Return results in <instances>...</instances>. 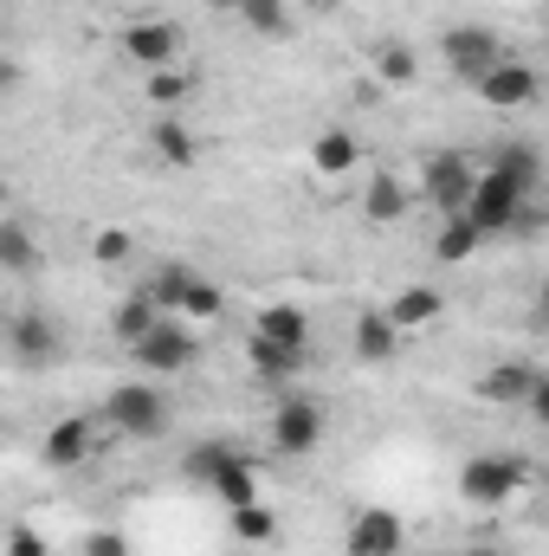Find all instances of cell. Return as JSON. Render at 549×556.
I'll list each match as a JSON object with an SVG mask.
<instances>
[{"label": "cell", "mask_w": 549, "mask_h": 556, "mask_svg": "<svg viewBox=\"0 0 549 556\" xmlns=\"http://www.w3.org/2000/svg\"><path fill=\"white\" fill-rule=\"evenodd\" d=\"M531 201H537V194H524V188H511L505 175H491V168H485V175L472 181L465 220L478 227V240H498V233H511V227H518V214H524Z\"/></svg>", "instance_id": "obj_5"}, {"label": "cell", "mask_w": 549, "mask_h": 556, "mask_svg": "<svg viewBox=\"0 0 549 556\" xmlns=\"http://www.w3.org/2000/svg\"><path fill=\"white\" fill-rule=\"evenodd\" d=\"M439 59H446V72H452L459 85H478V78L505 59V39H498L491 26H446V33H439Z\"/></svg>", "instance_id": "obj_6"}, {"label": "cell", "mask_w": 549, "mask_h": 556, "mask_svg": "<svg viewBox=\"0 0 549 556\" xmlns=\"http://www.w3.org/2000/svg\"><path fill=\"white\" fill-rule=\"evenodd\" d=\"M375 78H382V85H413V78H420L413 46H401V39H382V46H375Z\"/></svg>", "instance_id": "obj_30"}, {"label": "cell", "mask_w": 549, "mask_h": 556, "mask_svg": "<svg viewBox=\"0 0 549 556\" xmlns=\"http://www.w3.org/2000/svg\"><path fill=\"white\" fill-rule=\"evenodd\" d=\"M537 382H544V369H531V363H498V369H485V376L472 382V395H478V402H498V408H518V402L537 395Z\"/></svg>", "instance_id": "obj_13"}, {"label": "cell", "mask_w": 549, "mask_h": 556, "mask_svg": "<svg viewBox=\"0 0 549 556\" xmlns=\"http://www.w3.org/2000/svg\"><path fill=\"white\" fill-rule=\"evenodd\" d=\"M472 91H478L491 111H524V104H537V65L505 52V59H498V65H491V72H485Z\"/></svg>", "instance_id": "obj_9"}, {"label": "cell", "mask_w": 549, "mask_h": 556, "mask_svg": "<svg viewBox=\"0 0 549 556\" xmlns=\"http://www.w3.org/2000/svg\"><path fill=\"white\" fill-rule=\"evenodd\" d=\"M478 247H485V240H478V227H472L465 214H446V227L433 233V253H439L446 266H459V260H472Z\"/></svg>", "instance_id": "obj_25"}, {"label": "cell", "mask_w": 549, "mask_h": 556, "mask_svg": "<svg viewBox=\"0 0 549 556\" xmlns=\"http://www.w3.org/2000/svg\"><path fill=\"white\" fill-rule=\"evenodd\" d=\"M524 485H531V459H524V453H478V459L459 466V498L478 505V511L511 505Z\"/></svg>", "instance_id": "obj_1"}, {"label": "cell", "mask_w": 549, "mask_h": 556, "mask_svg": "<svg viewBox=\"0 0 549 556\" xmlns=\"http://www.w3.org/2000/svg\"><path fill=\"white\" fill-rule=\"evenodd\" d=\"M362 214H369V227H395V220L408 214L401 181H395V175H369V188H362Z\"/></svg>", "instance_id": "obj_23"}, {"label": "cell", "mask_w": 549, "mask_h": 556, "mask_svg": "<svg viewBox=\"0 0 549 556\" xmlns=\"http://www.w3.org/2000/svg\"><path fill=\"white\" fill-rule=\"evenodd\" d=\"M149 149H155V162H162V168H181V175L201 162V137H194V130H188V117H175V111H162V117L149 124Z\"/></svg>", "instance_id": "obj_14"}, {"label": "cell", "mask_w": 549, "mask_h": 556, "mask_svg": "<svg viewBox=\"0 0 549 556\" xmlns=\"http://www.w3.org/2000/svg\"><path fill=\"white\" fill-rule=\"evenodd\" d=\"M233 20H240L246 33H259V39H291V33H297L291 0H240V7H233Z\"/></svg>", "instance_id": "obj_21"}, {"label": "cell", "mask_w": 549, "mask_h": 556, "mask_svg": "<svg viewBox=\"0 0 549 556\" xmlns=\"http://www.w3.org/2000/svg\"><path fill=\"white\" fill-rule=\"evenodd\" d=\"M149 298L162 304V317H181V324H214L220 317V285L207 273H194V266H162V273L149 278Z\"/></svg>", "instance_id": "obj_3"}, {"label": "cell", "mask_w": 549, "mask_h": 556, "mask_svg": "<svg viewBox=\"0 0 549 556\" xmlns=\"http://www.w3.org/2000/svg\"><path fill=\"white\" fill-rule=\"evenodd\" d=\"M7 556H52V544H46V531L13 525V531H7Z\"/></svg>", "instance_id": "obj_33"}, {"label": "cell", "mask_w": 549, "mask_h": 556, "mask_svg": "<svg viewBox=\"0 0 549 556\" xmlns=\"http://www.w3.org/2000/svg\"><path fill=\"white\" fill-rule=\"evenodd\" d=\"M59 356H65V337H59V324H52V317H33V311H26V317L13 324V363L52 369Z\"/></svg>", "instance_id": "obj_15"}, {"label": "cell", "mask_w": 549, "mask_h": 556, "mask_svg": "<svg viewBox=\"0 0 549 556\" xmlns=\"http://www.w3.org/2000/svg\"><path fill=\"white\" fill-rule=\"evenodd\" d=\"M362 162V142H356V130H343V124H330L323 137L310 142V168L317 175H349Z\"/></svg>", "instance_id": "obj_20"}, {"label": "cell", "mask_w": 549, "mask_h": 556, "mask_svg": "<svg viewBox=\"0 0 549 556\" xmlns=\"http://www.w3.org/2000/svg\"><path fill=\"white\" fill-rule=\"evenodd\" d=\"M382 317L395 324V337H408V330H426V324H439V317H446V298H439L433 285H408Z\"/></svg>", "instance_id": "obj_19"}, {"label": "cell", "mask_w": 549, "mask_h": 556, "mask_svg": "<svg viewBox=\"0 0 549 556\" xmlns=\"http://www.w3.org/2000/svg\"><path fill=\"white\" fill-rule=\"evenodd\" d=\"M233 459H240V446H233L227 433H207V440H194V446L181 453V479L207 492V485H214V479H220V472H227Z\"/></svg>", "instance_id": "obj_18"}, {"label": "cell", "mask_w": 549, "mask_h": 556, "mask_svg": "<svg viewBox=\"0 0 549 556\" xmlns=\"http://www.w3.org/2000/svg\"><path fill=\"white\" fill-rule=\"evenodd\" d=\"M85 556H130L124 531H85Z\"/></svg>", "instance_id": "obj_34"}, {"label": "cell", "mask_w": 549, "mask_h": 556, "mask_svg": "<svg viewBox=\"0 0 549 556\" xmlns=\"http://www.w3.org/2000/svg\"><path fill=\"white\" fill-rule=\"evenodd\" d=\"M155 324H162V304L149 298V285H137V291L117 304V317H111V330H117V343H124V350H130L137 337H149Z\"/></svg>", "instance_id": "obj_22"}, {"label": "cell", "mask_w": 549, "mask_h": 556, "mask_svg": "<svg viewBox=\"0 0 549 556\" xmlns=\"http://www.w3.org/2000/svg\"><path fill=\"white\" fill-rule=\"evenodd\" d=\"M272 446L278 453H317L323 446V408L310 395H284L272 415Z\"/></svg>", "instance_id": "obj_11"}, {"label": "cell", "mask_w": 549, "mask_h": 556, "mask_svg": "<svg viewBox=\"0 0 549 556\" xmlns=\"http://www.w3.org/2000/svg\"><path fill=\"white\" fill-rule=\"evenodd\" d=\"M194 356H201V337H194V324H181V317H162L149 337L130 343V363H137L142 376H188Z\"/></svg>", "instance_id": "obj_4"}, {"label": "cell", "mask_w": 549, "mask_h": 556, "mask_svg": "<svg viewBox=\"0 0 549 556\" xmlns=\"http://www.w3.org/2000/svg\"><path fill=\"white\" fill-rule=\"evenodd\" d=\"M253 337L278 343V350H310V311L304 304H266L253 317Z\"/></svg>", "instance_id": "obj_16"}, {"label": "cell", "mask_w": 549, "mask_h": 556, "mask_svg": "<svg viewBox=\"0 0 549 556\" xmlns=\"http://www.w3.org/2000/svg\"><path fill=\"white\" fill-rule=\"evenodd\" d=\"M91 260H98V266H124V260H137V233H130V227H98Z\"/></svg>", "instance_id": "obj_32"}, {"label": "cell", "mask_w": 549, "mask_h": 556, "mask_svg": "<svg viewBox=\"0 0 549 556\" xmlns=\"http://www.w3.org/2000/svg\"><path fill=\"white\" fill-rule=\"evenodd\" d=\"M98 453V420L91 415H65L46 427V440H39V459L52 466V472H72V466H85Z\"/></svg>", "instance_id": "obj_10"}, {"label": "cell", "mask_w": 549, "mask_h": 556, "mask_svg": "<svg viewBox=\"0 0 549 556\" xmlns=\"http://www.w3.org/2000/svg\"><path fill=\"white\" fill-rule=\"evenodd\" d=\"M0 207H7V181H0Z\"/></svg>", "instance_id": "obj_37"}, {"label": "cell", "mask_w": 549, "mask_h": 556, "mask_svg": "<svg viewBox=\"0 0 549 556\" xmlns=\"http://www.w3.org/2000/svg\"><path fill=\"white\" fill-rule=\"evenodd\" d=\"M46 266V253H39V240H33V227H0V273H20L33 278Z\"/></svg>", "instance_id": "obj_24"}, {"label": "cell", "mask_w": 549, "mask_h": 556, "mask_svg": "<svg viewBox=\"0 0 549 556\" xmlns=\"http://www.w3.org/2000/svg\"><path fill=\"white\" fill-rule=\"evenodd\" d=\"M124 52H130L137 72H162V65L181 59V33H175V20H162V13H142L137 26L124 33Z\"/></svg>", "instance_id": "obj_12"}, {"label": "cell", "mask_w": 549, "mask_h": 556, "mask_svg": "<svg viewBox=\"0 0 549 556\" xmlns=\"http://www.w3.org/2000/svg\"><path fill=\"white\" fill-rule=\"evenodd\" d=\"M168 395L155 389V382H117L111 395H104V427L117 433V440H162L168 433Z\"/></svg>", "instance_id": "obj_2"}, {"label": "cell", "mask_w": 549, "mask_h": 556, "mask_svg": "<svg viewBox=\"0 0 549 556\" xmlns=\"http://www.w3.org/2000/svg\"><path fill=\"white\" fill-rule=\"evenodd\" d=\"M485 168H491V175H505V181H511V188H524V194H537V188H544V149H537V142H498Z\"/></svg>", "instance_id": "obj_17"}, {"label": "cell", "mask_w": 549, "mask_h": 556, "mask_svg": "<svg viewBox=\"0 0 549 556\" xmlns=\"http://www.w3.org/2000/svg\"><path fill=\"white\" fill-rule=\"evenodd\" d=\"M194 91H201V78H194V72H181V65H162V72H149V104H162V111L188 104Z\"/></svg>", "instance_id": "obj_28"}, {"label": "cell", "mask_w": 549, "mask_h": 556, "mask_svg": "<svg viewBox=\"0 0 549 556\" xmlns=\"http://www.w3.org/2000/svg\"><path fill=\"white\" fill-rule=\"evenodd\" d=\"M207 492H214V498H220L227 511H233V505H253V498H259V472H253V459L240 453V459H233V466H227V472H220V479L207 485Z\"/></svg>", "instance_id": "obj_26"}, {"label": "cell", "mask_w": 549, "mask_h": 556, "mask_svg": "<svg viewBox=\"0 0 549 556\" xmlns=\"http://www.w3.org/2000/svg\"><path fill=\"white\" fill-rule=\"evenodd\" d=\"M395 343H401V337H395V324H388L382 311H369V317L356 324V356H362V363H388Z\"/></svg>", "instance_id": "obj_29"}, {"label": "cell", "mask_w": 549, "mask_h": 556, "mask_svg": "<svg viewBox=\"0 0 549 556\" xmlns=\"http://www.w3.org/2000/svg\"><path fill=\"white\" fill-rule=\"evenodd\" d=\"M304 363H310V350H278V343H259V337H253V369H259L266 382H297Z\"/></svg>", "instance_id": "obj_27"}, {"label": "cell", "mask_w": 549, "mask_h": 556, "mask_svg": "<svg viewBox=\"0 0 549 556\" xmlns=\"http://www.w3.org/2000/svg\"><path fill=\"white\" fill-rule=\"evenodd\" d=\"M201 7H214V13H233V7H240V0H201Z\"/></svg>", "instance_id": "obj_35"}, {"label": "cell", "mask_w": 549, "mask_h": 556, "mask_svg": "<svg viewBox=\"0 0 549 556\" xmlns=\"http://www.w3.org/2000/svg\"><path fill=\"white\" fill-rule=\"evenodd\" d=\"M401 544H408V525L388 505H362L343 531V556H401Z\"/></svg>", "instance_id": "obj_8"}, {"label": "cell", "mask_w": 549, "mask_h": 556, "mask_svg": "<svg viewBox=\"0 0 549 556\" xmlns=\"http://www.w3.org/2000/svg\"><path fill=\"white\" fill-rule=\"evenodd\" d=\"M227 518H233V538H240V544H272L278 538V511H266L259 498H253V505H233Z\"/></svg>", "instance_id": "obj_31"}, {"label": "cell", "mask_w": 549, "mask_h": 556, "mask_svg": "<svg viewBox=\"0 0 549 556\" xmlns=\"http://www.w3.org/2000/svg\"><path fill=\"white\" fill-rule=\"evenodd\" d=\"M472 181H478V168H472V155H459V149H446V155H426V168H420V194H426L439 214H465V201H472Z\"/></svg>", "instance_id": "obj_7"}, {"label": "cell", "mask_w": 549, "mask_h": 556, "mask_svg": "<svg viewBox=\"0 0 549 556\" xmlns=\"http://www.w3.org/2000/svg\"><path fill=\"white\" fill-rule=\"evenodd\" d=\"M459 556H498V551H485V544H478V551H459Z\"/></svg>", "instance_id": "obj_36"}]
</instances>
